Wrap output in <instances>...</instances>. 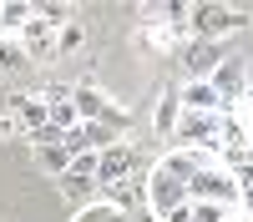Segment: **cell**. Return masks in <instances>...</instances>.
<instances>
[{
    "mask_svg": "<svg viewBox=\"0 0 253 222\" xmlns=\"http://www.w3.org/2000/svg\"><path fill=\"white\" fill-rule=\"evenodd\" d=\"M243 26H253V15L238 10V5H213V0H193V10H187V40H223L238 35Z\"/></svg>",
    "mask_w": 253,
    "mask_h": 222,
    "instance_id": "cell-1",
    "label": "cell"
},
{
    "mask_svg": "<svg viewBox=\"0 0 253 222\" xmlns=\"http://www.w3.org/2000/svg\"><path fill=\"white\" fill-rule=\"evenodd\" d=\"M137 51H147V56H157L162 66H172L177 61V51L187 46V31H177V26H167L162 20V5H142L137 10Z\"/></svg>",
    "mask_w": 253,
    "mask_h": 222,
    "instance_id": "cell-2",
    "label": "cell"
},
{
    "mask_svg": "<svg viewBox=\"0 0 253 222\" xmlns=\"http://www.w3.org/2000/svg\"><path fill=\"white\" fill-rule=\"evenodd\" d=\"M187 197L193 202H213V207H238V177L228 172V167H218V157H203L198 167H193V177H187Z\"/></svg>",
    "mask_w": 253,
    "mask_h": 222,
    "instance_id": "cell-3",
    "label": "cell"
},
{
    "mask_svg": "<svg viewBox=\"0 0 253 222\" xmlns=\"http://www.w3.org/2000/svg\"><path fill=\"white\" fill-rule=\"evenodd\" d=\"M208 86L218 91V106H223V111H238L243 96L253 91V66H248V56H233V51H228L223 66L208 76Z\"/></svg>",
    "mask_w": 253,
    "mask_h": 222,
    "instance_id": "cell-4",
    "label": "cell"
},
{
    "mask_svg": "<svg viewBox=\"0 0 253 222\" xmlns=\"http://www.w3.org/2000/svg\"><path fill=\"white\" fill-rule=\"evenodd\" d=\"M137 172H142V152H137L126 136L96 152V192H101V187H117V182H132Z\"/></svg>",
    "mask_w": 253,
    "mask_h": 222,
    "instance_id": "cell-5",
    "label": "cell"
},
{
    "mask_svg": "<svg viewBox=\"0 0 253 222\" xmlns=\"http://www.w3.org/2000/svg\"><path fill=\"white\" fill-rule=\"evenodd\" d=\"M223 56H228V51L218 46V40H187V46L177 51L172 66L182 71V81H208V76L223 66Z\"/></svg>",
    "mask_w": 253,
    "mask_h": 222,
    "instance_id": "cell-6",
    "label": "cell"
},
{
    "mask_svg": "<svg viewBox=\"0 0 253 222\" xmlns=\"http://www.w3.org/2000/svg\"><path fill=\"white\" fill-rule=\"evenodd\" d=\"M56 31L61 26H51V20H41V15H31L26 26H20V51H26V61L31 66H56Z\"/></svg>",
    "mask_w": 253,
    "mask_h": 222,
    "instance_id": "cell-7",
    "label": "cell"
},
{
    "mask_svg": "<svg viewBox=\"0 0 253 222\" xmlns=\"http://www.w3.org/2000/svg\"><path fill=\"white\" fill-rule=\"evenodd\" d=\"M5 111L15 116L20 136H41V131L51 127V121H46V101H41L36 91H10V96H5Z\"/></svg>",
    "mask_w": 253,
    "mask_h": 222,
    "instance_id": "cell-8",
    "label": "cell"
},
{
    "mask_svg": "<svg viewBox=\"0 0 253 222\" xmlns=\"http://www.w3.org/2000/svg\"><path fill=\"white\" fill-rule=\"evenodd\" d=\"M177 116H182V106H177V81H167V86L157 91V106H152V136H157V141H167V147H172Z\"/></svg>",
    "mask_w": 253,
    "mask_h": 222,
    "instance_id": "cell-9",
    "label": "cell"
},
{
    "mask_svg": "<svg viewBox=\"0 0 253 222\" xmlns=\"http://www.w3.org/2000/svg\"><path fill=\"white\" fill-rule=\"evenodd\" d=\"M177 106L182 111H198V116H218V91L208 81H177Z\"/></svg>",
    "mask_w": 253,
    "mask_h": 222,
    "instance_id": "cell-10",
    "label": "cell"
},
{
    "mask_svg": "<svg viewBox=\"0 0 253 222\" xmlns=\"http://www.w3.org/2000/svg\"><path fill=\"white\" fill-rule=\"evenodd\" d=\"M31 15H36L31 0H0V40H15L20 26H26Z\"/></svg>",
    "mask_w": 253,
    "mask_h": 222,
    "instance_id": "cell-11",
    "label": "cell"
},
{
    "mask_svg": "<svg viewBox=\"0 0 253 222\" xmlns=\"http://www.w3.org/2000/svg\"><path fill=\"white\" fill-rule=\"evenodd\" d=\"M157 222H223V207H213V202H193V197H187L182 207H172V212L157 217Z\"/></svg>",
    "mask_w": 253,
    "mask_h": 222,
    "instance_id": "cell-12",
    "label": "cell"
},
{
    "mask_svg": "<svg viewBox=\"0 0 253 222\" xmlns=\"http://www.w3.org/2000/svg\"><path fill=\"white\" fill-rule=\"evenodd\" d=\"M31 161H36L46 177H61V172L71 167V152H66V147H36V152H31Z\"/></svg>",
    "mask_w": 253,
    "mask_h": 222,
    "instance_id": "cell-13",
    "label": "cell"
},
{
    "mask_svg": "<svg viewBox=\"0 0 253 222\" xmlns=\"http://www.w3.org/2000/svg\"><path fill=\"white\" fill-rule=\"evenodd\" d=\"M81 46H86V26H81V20H66V26L56 31V61L61 56H76Z\"/></svg>",
    "mask_w": 253,
    "mask_h": 222,
    "instance_id": "cell-14",
    "label": "cell"
},
{
    "mask_svg": "<svg viewBox=\"0 0 253 222\" xmlns=\"http://www.w3.org/2000/svg\"><path fill=\"white\" fill-rule=\"evenodd\" d=\"M20 71H31V61H26V51H20V40H0V76H20Z\"/></svg>",
    "mask_w": 253,
    "mask_h": 222,
    "instance_id": "cell-15",
    "label": "cell"
},
{
    "mask_svg": "<svg viewBox=\"0 0 253 222\" xmlns=\"http://www.w3.org/2000/svg\"><path fill=\"white\" fill-rule=\"evenodd\" d=\"M0 141H5V147H10V141H20V127H15L10 111H0Z\"/></svg>",
    "mask_w": 253,
    "mask_h": 222,
    "instance_id": "cell-16",
    "label": "cell"
},
{
    "mask_svg": "<svg viewBox=\"0 0 253 222\" xmlns=\"http://www.w3.org/2000/svg\"><path fill=\"white\" fill-rule=\"evenodd\" d=\"M238 116H243V127H248V141H253V91L243 96V106H238Z\"/></svg>",
    "mask_w": 253,
    "mask_h": 222,
    "instance_id": "cell-17",
    "label": "cell"
}]
</instances>
